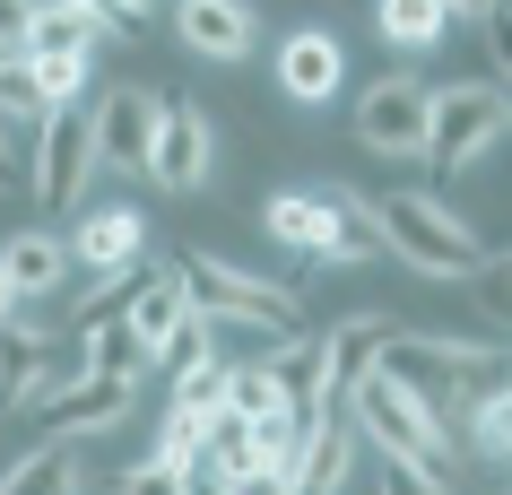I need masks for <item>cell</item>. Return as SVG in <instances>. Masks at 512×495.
Segmentation results:
<instances>
[{
    "label": "cell",
    "mask_w": 512,
    "mask_h": 495,
    "mask_svg": "<svg viewBox=\"0 0 512 495\" xmlns=\"http://www.w3.org/2000/svg\"><path fill=\"white\" fill-rule=\"evenodd\" d=\"M139 244H148L139 209L105 200V209H79V218H70L61 261H70V270H87V278H122V270H139Z\"/></svg>",
    "instance_id": "cell-11"
},
{
    "label": "cell",
    "mask_w": 512,
    "mask_h": 495,
    "mask_svg": "<svg viewBox=\"0 0 512 495\" xmlns=\"http://www.w3.org/2000/svg\"><path fill=\"white\" fill-rule=\"evenodd\" d=\"M374 495H452V478H434L417 461H374Z\"/></svg>",
    "instance_id": "cell-27"
},
{
    "label": "cell",
    "mask_w": 512,
    "mask_h": 495,
    "mask_svg": "<svg viewBox=\"0 0 512 495\" xmlns=\"http://www.w3.org/2000/svg\"><path fill=\"white\" fill-rule=\"evenodd\" d=\"M365 218H374V244L400 252L417 278H478L486 261H495L486 235L434 192H382V200H365Z\"/></svg>",
    "instance_id": "cell-1"
},
{
    "label": "cell",
    "mask_w": 512,
    "mask_h": 495,
    "mask_svg": "<svg viewBox=\"0 0 512 495\" xmlns=\"http://www.w3.org/2000/svg\"><path fill=\"white\" fill-rule=\"evenodd\" d=\"M261 226H270L296 261H322V270H356V261L382 252L374 218H365V192H348V183H304V192L287 183V192H270Z\"/></svg>",
    "instance_id": "cell-2"
},
{
    "label": "cell",
    "mask_w": 512,
    "mask_h": 495,
    "mask_svg": "<svg viewBox=\"0 0 512 495\" xmlns=\"http://www.w3.org/2000/svg\"><path fill=\"white\" fill-rule=\"evenodd\" d=\"M27 18H35L27 0H0V61H18V53H27Z\"/></svg>",
    "instance_id": "cell-31"
},
{
    "label": "cell",
    "mask_w": 512,
    "mask_h": 495,
    "mask_svg": "<svg viewBox=\"0 0 512 495\" xmlns=\"http://www.w3.org/2000/svg\"><path fill=\"white\" fill-rule=\"evenodd\" d=\"M374 374H391L426 417L452 426L460 391L478 383V374H504V348H495V339H452V330H391L382 357H374Z\"/></svg>",
    "instance_id": "cell-3"
},
{
    "label": "cell",
    "mask_w": 512,
    "mask_h": 495,
    "mask_svg": "<svg viewBox=\"0 0 512 495\" xmlns=\"http://www.w3.org/2000/svg\"><path fill=\"white\" fill-rule=\"evenodd\" d=\"M174 35H183L200 61H243L252 53V9H243V0H183V9H174Z\"/></svg>",
    "instance_id": "cell-15"
},
{
    "label": "cell",
    "mask_w": 512,
    "mask_h": 495,
    "mask_svg": "<svg viewBox=\"0 0 512 495\" xmlns=\"http://www.w3.org/2000/svg\"><path fill=\"white\" fill-rule=\"evenodd\" d=\"M148 461H157V469H183V478H191V469H200V426L165 409V417H157V452H148Z\"/></svg>",
    "instance_id": "cell-26"
},
{
    "label": "cell",
    "mask_w": 512,
    "mask_h": 495,
    "mask_svg": "<svg viewBox=\"0 0 512 495\" xmlns=\"http://www.w3.org/2000/svg\"><path fill=\"white\" fill-rule=\"evenodd\" d=\"M87 183H96V139H87V105H61L35 122L27 139V200L44 218H79Z\"/></svg>",
    "instance_id": "cell-7"
},
{
    "label": "cell",
    "mask_w": 512,
    "mask_h": 495,
    "mask_svg": "<svg viewBox=\"0 0 512 495\" xmlns=\"http://www.w3.org/2000/svg\"><path fill=\"white\" fill-rule=\"evenodd\" d=\"M504 131H512L504 87H495V79H460V87H434L426 148H417V157L443 165V174H469V165H486L495 148H504Z\"/></svg>",
    "instance_id": "cell-5"
},
{
    "label": "cell",
    "mask_w": 512,
    "mask_h": 495,
    "mask_svg": "<svg viewBox=\"0 0 512 495\" xmlns=\"http://www.w3.org/2000/svg\"><path fill=\"white\" fill-rule=\"evenodd\" d=\"M18 313H27V304H18V296H9V278H0V330H9V322H18Z\"/></svg>",
    "instance_id": "cell-32"
},
{
    "label": "cell",
    "mask_w": 512,
    "mask_h": 495,
    "mask_svg": "<svg viewBox=\"0 0 512 495\" xmlns=\"http://www.w3.org/2000/svg\"><path fill=\"white\" fill-rule=\"evenodd\" d=\"M339 400H348V435H374L382 461H417V469H434V478H452V452H460L452 426L426 417L391 374H356Z\"/></svg>",
    "instance_id": "cell-4"
},
{
    "label": "cell",
    "mask_w": 512,
    "mask_h": 495,
    "mask_svg": "<svg viewBox=\"0 0 512 495\" xmlns=\"http://www.w3.org/2000/svg\"><path fill=\"white\" fill-rule=\"evenodd\" d=\"M374 27H382V44H400V53H426V44H443L452 9H443V0H382Z\"/></svg>",
    "instance_id": "cell-23"
},
{
    "label": "cell",
    "mask_w": 512,
    "mask_h": 495,
    "mask_svg": "<svg viewBox=\"0 0 512 495\" xmlns=\"http://www.w3.org/2000/svg\"><path fill=\"white\" fill-rule=\"evenodd\" d=\"M209 365H217V357H209V322L191 313V322L165 339L157 357H148V374H165V391H174V383H191V374H209Z\"/></svg>",
    "instance_id": "cell-24"
},
{
    "label": "cell",
    "mask_w": 512,
    "mask_h": 495,
    "mask_svg": "<svg viewBox=\"0 0 512 495\" xmlns=\"http://www.w3.org/2000/svg\"><path fill=\"white\" fill-rule=\"evenodd\" d=\"M304 330H270V322H209V357L235 374V365H270L278 348H296Z\"/></svg>",
    "instance_id": "cell-22"
},
{
    "label": "cell",
    "mask_w": 512,
    "mask_h": 495,
    "mask_svg": "<svg viewBox=\"0 0 512 495\" xmlns=\"http://www.w3.org/2000/svg\"><path fill=\"white\" fill-rule=\"evenodd\" d=\"M0 495H79V452L70 443H35L27 461L0 469Z\"/></svg>",
    "instance_id": "cell-21"
},
{
    "label": "cell",
    "mask_w": 512,
    "mask_h": 495,
    "mask_svg": "<svg viewBox=\"0 0 512 495\" xmlns=\"http://www.w3.org/2000/svg\"><path fill=\"white\" fill-rule=\"evenodd\" d=\"M122 495H191V478H183V469L139 461V469H122Z\"/></svg>",
    "instance_id": "cell-28"
},
{
    "label": "cell",
    "mask_w": 512,
    "mask_h": 495,
    "mask_svg": "<svg viewBox=\"0 0 512 495\" xmlns=\"http://www.w3.org/2000/svg\"><path fill=\"white\" fill-rule=\"evenodd\" d=\"M426 105L434 87L417 70H382L365 96H356V139L374 148V157H417L426 148Z\"/></svg>",
    "instance_id": "cell-9"
},
{
    "label": "cell",
    "mask_w": 512,
    "mask_h": 495,
    "mask_svg": "<svg viewBox=\"0 0 512 495\" xmlns=\"http://www.w3.org/2000/svg\"><path fill=\"white\" fill-rule=\"evenodd\" d=\"M79 374H96V383H131L139 391V374H148V348H139L131 330H122V313H96V322H79Z\"/></svg>",
    "instance_id": "cell-17"
},
{
    "label": "cell",
    "mask_w": 512,
    "mask_h": 495,
    "mask_svg": "<svg viewBox=\"0 0 512 495\" xmlns=\"http://www.w3.org/2000/svg\"><path fill=\"white\" fill-rule=\"evenodd\" d=\"M217 495H296V487H287V469L252 461V469H243V478H226V487H217Z\"/></svg>",
    "instance_id": "cell-30"
},
{
    "label": "cell",
    "mask_w": 512,
    "mask_h": 495,
    "mask_svg": "<svg viewBox=\"0 0 512 495\" xmlns=\"http://www.w3.org/2000/svg\"><path fill=\"white\" fill-rule=\"evenodd\" d=\"M183 296L200 322H270V330H304V304L278 287V278L243 270V261H217V252H183L174 261Z\"/></svg>",
    "instance_id": "cell-6"
},
{
    "label": "cell",
    "mask_w": 512,
    "mask_h": 495,
    "mask_svg": "<svg viewBox=\"0 0 512 495\" xmlns=\"http://www.w3.org/2000/svg\"><path fill=\"white\" fill-rule=\"evenodd\" d=\"M400 322H382V313H348L339 330H322L313 348H322V383H330V400L356 383V374H374V357H382V339H391Z\"/></svg>",
    "instance_id": "cell-16"
},
{
    "label": "cell",
    "mask_w": 512,
    "mask_h": 495,
    "mask_svg": "<svg viewBox=\"0 0 512 495\" xmlns=\"http://www.w3.org/2000/svg\"><path fill=\"white\" fill-rule=\"evenodd\" d=\"M0 122H9V131H35V122H44V87H35L27 61H0Z\"/></svg>",
    "instance_id": "cell-25"
},
{
    "label": "cell",
    "mask_w": 512,
    "mask_h": 495,
    "mask_svg": "<svg viewBox=\"0 0 512 495\" xmlns=\"http://www.w3.org/2000/svg\"><path fill=\"white\" fill-rule=\"evenodd\" d=\"M460 443H469L478 461H504V452H512V400H504V374H478V383H469V426H460Z\"/></svg>",
    "instance_id": "cell-20"
},
{
    "label": "cell",
    "mask_w": 512,
    "mask_h": 495,
    "mask_svg": "<svg viewBox=\"0 0 512 495\" xmlns=\"http://www.w3.org/2000/svg\"><path fill=\"white\" fill-rule=\"evenodd\" d=\"M217 165V122L200 105H165L157 113V148H148V183L157 192H200Z\"/></svg>",
    "instance_id": "cell-10"
},
{
    "label": "cell",
    "mask_w": 512,
    "mask_h": 495,
    "mask_svg": "<svg viewBox=\"0 0 512 495\" xmlns=\"http://www.w3.org/2000/svg\"><path fill=\"white\" fill-rule=\"evenodd\" d=\"M339 79H348L339 35L304 27V35H287V44H278V96H287V105H330V96H339Z\"/></svg>",
    "instance_id": "cell-13"
},
{
    "label": "cell",
    "mask_w": 512,
    "mask_h": 495,
    "mask_svg": "<svg viewBox=\"0 0 512 495\" xmlns=\"http://www.w3.org/2000/svg\"><path fill=\"white\" fill-rule=\"evenodd\" d=\"M157 87H105L87 105V139H96V174H148V148H157Z\"/></svg>",
    "instance_id": "cell-8"
},
{
    "label": "cell",
    "mask_w": 512,
    "mask_h": 495,
    "mask_svg": "<svg viewBox=\"0 0 512 495\" xmlns=\"http://www.w3.org/2000/svg\"><path fill=\"white\" fill-rule=\"evenodd\" d=\"M0 278H9V296H18V304L53 296L61 278H70V261H61V235H44V226L9 235V244H0Z\"/></svg>",
    "instance_id": "cell-18"
},
{
    "label": "cell",
    "mask_w": 512,
    "mask_h": 495,
    "mask_svg": "<svg viewBox=\"0 0 512 495\" xmlns=\"http://www.w3.org/2000/svg\"><path fill=\"white\" fill-rule=\"evenodd\" d=\"M183 322H191V296H183V278H174V261H139V270H131V296H122V330L157 357Z\"/></svg>",
    "instance_id": "cell-12"
},
{
    "label": "cell",
    "mask_w": 512,
    "mask_h": 495,
    "mask_svg": "<svg viewBox=\"0 0 512 495\" xmlns=\"http://www.w3.org/2000/svg\"><path fill=\"white\" fill-rule=\"evenodd\" d=\"M131 400H139L131 383H96V374H79V383L53 391L35 417H44V435H53V443H70V435H105V426H122Z\"/></svg>",
    "instance_id": "cell-14"
},
{
    "label": "cell",
    "mask_w": 512,
    "mask_h": 495,
    "mask_svg": "<svg viewBox=\"0 0 512 495\" xmlns=\"http://www.w3.org/2000/svg\"><path fill=\"white\" fill-rule=\"evenodd\" d=\"M348 478H356V435H348V417H322L296 461V495H348Z\"/></svg>",
    "instance_id": "cell-19"
},
{
    "label": "cell",
    "mask_w": 512,
    "mask_h": 495,
    "mask_svg": "<svg viewBox=\"0 0 512 495\" xmlns=\"http://www.w3.org/2000/svg\"><path fill=\"white\" fill-rule=\"evenodd\" d=\"M27 139L35 131H9L0 122V192H27Z\"/></svg>",
    "instance_id": "cell-29"
}]
</instances>
